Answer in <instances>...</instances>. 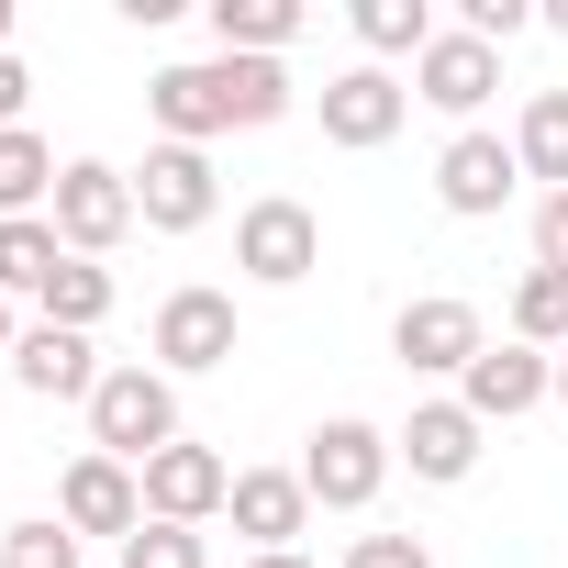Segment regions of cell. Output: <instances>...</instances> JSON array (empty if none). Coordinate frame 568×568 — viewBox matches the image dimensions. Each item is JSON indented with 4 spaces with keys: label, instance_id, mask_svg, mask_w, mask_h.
<instances>
[{
    "label": "cell",
    "instance_id": "22",
    "mask_svg": "<svg viewBox=\"0 0 568 568\" xmlns=\"http://www.w3.org/2000/svg\"><path fill=\"white\" fill-rule=\"evenodd\" d=\"M57 267H68L57 223H0V302H12V291H45Z\"/></svg>",
    "mask_w": 568,
    "mask_h": 568
},
{
    "label": "cell",
    "instance_id": "18",
    "mask_svg": "<svg viewBox=\"0 0 568 568\" xmlns=\"http://www.w3.org/2000/svg\"><path fill=\"white\" fill-rule=\"evenodd\" d=\"M212 34H223V57H278L302 34V0H212Z\"/></svg>",
    "mask_w": 568,
    "mask_h": 568
},
{
    "label": "cell",
    "instance_id": "23",
    "mask_svg": "<svg viewBox=\"0 0 568 568\" xmlns=\"http://www.w3.org/2000/svg\"><path fill=\"white\" fill-rule=\"evenodd\" d=\"M357 34H368V57H424L435 12H424V0H357Z\"/></svg>",
    "mask_w": 568,
    "mask_h": 568
},
{
    "label": "cell",
    "instance_id": "20",
    "mask_svg": "<svg viewBox=\"0 0 568 568\" xmlns=\"http://www.w3.org/2000/svg\"><path fill=\"white\" fill-rule=\"evenodd\" d=\"M513 156H524V179H557V190H568V90H535V101H524Z\"/></svg>",
    "mask_w": 568,
    "mask_h": 568
},
{
    "label": "cell",
    "instance_id": "10",
    "mask_svg": "<svg viewBox=\"0 0 568 568\" xmlns=\"http://www.w3.org/2000/svg\"><path fill=\"white\" fill-rule=\"evenodd\" d=\"M513 179H524V156H513L501 134H457V145L435 156V201H446V212H501Z\"/></svg>",
    "mask_w": 568,
    "mask_h": 568
},
{
    "label": "cell",
    "instance_id": "29",
    "mask_svg": "<svg viewBox=\"0 0 568 568\" xmlns=\"http://www.w3.org/2000/svg\"><path fill=\"white\" fill-rule=\"evenodd\" d=\"M23 101H34V79H23V57H0V134H23Z\"/></svg>",
    "mask_w": 568,
    "mask_h": 568
},
{
    "label": "cell",
    "instance_id": "24",
    "mask_svg": "<svg viewBox=\"0 0 568 568\" xmlns=\"http://www.w3.org/2000/svg\"><path fill=\"white\" fill-rule=\"evenodd\" d=\"M513 346H568V278L557 267H535L513 291Z\"/></svg>",
    "mask_w": 568,
    "mask_h": 568
},
{
    "label": "cell",
    "instance_id": "28",
    "mask_svg": "<svg viewBox=\"0 0 568 568\" xmlns=\"http://www.w3.org/2000/svg\"><path fill=\"white\" fill-rule=\"evenodd\" d=\"M535 256L568 278V190H546V212H535Z\"/></svg>",
    "mask_w": 568,
    "mask_h": 568
},
{
    "label": "cell",
    "instance_id": "5",
    "mask_svg": "<svg viewBox=\"0 0 568 568\" xmlns=\"http://www.w3.org/2000/svg\"><path fill=\"white\" fill-rule=\"evenodd\" d=\"M379 479H390V435H379V424H324L313 457H302V490L335 501V513H368Z\"/></svg>",
    "mask_w": 568,
    "mask_h": 568
},
{
    "label": "cell",
    "instance_id": "2",
    "mask_svg": "<svg viewBox=\"0 0 568 568\" xmlns=\"http://www.w3.org/2000/svg\"><path fill=\"white\" fill-rule=\"evenodd\" d=\"M90 435H101V457H123V468H145L156 446H179V390H168V368H101Z\"/></svg>",
    "mask_w": 568,
    "mask_h": 568
},
{
    "label": "cell",
    "instance_id": "3",
    "mask_svg": "<svg viewBox=\"0 0 568 568\" xmlns=\"http://www.w3.org/2000/svg\"><path fill=\"white\" fill-rule=\"evenodd\" d=\"M134 223H145V212H134V179H123V168L79 156V168L57 179V245H68V256H112Z\"/></svg>",
    "mask_w": 568,
    "mask_h": 568
},
{
    "label": "cell",
    "instance_id": "30",
    "mask_svg": "<svg viewBox=\"0 0 568 568\" xmlns=\"http://www.w3.org/2000/svg\"><path fill=\"white\" fill-rule=\"evenodd\" d=\"M245 568H313V557H302V546H278V557H245Z\"/></svg>",
    "mask_w": 568,
    "mask_h": 568
},
{
    "label": "cell",
    "instance_id": "34",
    "mask_svg": "<svg viewBox=\"0 0 568 568\" xmlns=\"http://www.w3.org/2000/svg\"><path fill=\"white\" fill-rule=\"evenodd\" d=\"M0 34H12V0H0Z\"/></svg>",
    "mask_w": 568,
    "mask_h": 568
},
{
    "label": "cell",
    "instance_id": "21",
    "mask_svg": "<svg viewBox=\"0 0 568 568\" xmlns=\"http://www.w3.org/2000/svg\"><path fill=\"white\" fill-rule=\"evenodd\" d=\"M34 302H45V324H68V335H90V324L112 313V267H90V256H68V267L45 278V291H34Z\"/></svg>",
    "mask_w": 568,
    "mask_h": 568
},
{
    "label": "cell",
    "instance_id": "9",
    "mask_svg": "<svg viewBox=\"0 0 568 568\" xmlns=\"http://www.w3.org/2000/svg\"><path fill=\"white\" fill-rule=\"evenodd\" d=\"M402 112H413V90H402L390 68H346V79H324V134H335V145H390Z\"/></svg>",
    "mask_w": 568,
    "mask_h": 568
},
{
    "label": "cell",
    "instance_id": "25",
    "mask_svg": "<svg viewBox=\"0 0 568 568\" xmlns=\"http://www.w3.org/2000/svg\"><path fill=\"white\" fill-rule=\"evenodd\" d=\"M123 568H201V535H190V524H156V513H145V524L123 535Z\"/></svg>",
    "mask_w": 568,
    "mask_h": 568
},
{
    "label": "cell",
    "instance_id": "15",
    "mask_svg": "<svg viewBox=\"0 0 568 568\" xmlns=\"http://www.w3.org/2000/svg\"><path fill=\"white\" fill-rule=\"evenodd\" d=\"M413 79H424V101H435V112H479V101L501 90V57H490L479 34H435V45L413 57Z\"/></svg>",
    "mask_w": 568,
    "mask_h": 568
},
{
    "label": "cell",
    "instance_id": "19",
    "mask_svg": "<svg viewBox=\"0 0 568 568\" xmlns=\"http://www.w3.org/2000/svg\"><path fill=\"white\" fill-rule=\"evenodd\" d=\"M57 156L34 145V134H0V223H34V201H57Z\"/></svg>",
    "mask_w": 568,
    "mask_h": 568
},
{
    "label": "cell",
    "instance_id": "8",
    "mask_svg": "<svg viewBox=\"0 0 568 568\" xmlns=\"http://www.w3.org/2000/svg\"><path fill=\"white\" fill-rule=\"evenodd\" d=\"M57 524H68V535H134V524H145V479H134L123 457H79L68 490H57Z\"/></svg>",
    "mask_w": 568,
    "mask_h": 568
},
{
    "label": "cell",
    "instance_id": "31",
    "mask_svg": "<svg viewBox=\"0 0 568 568\" xmlns=\"http://www.w3.org/2000/svg\"><path fill=\"white\" fill-rule=\"evenodd\" d=\"M0 346H12V302H0Z\"/></svg>",
    "mask_w": 568,
    "mask_h": 568
},
{
    "label": "cell",
    "instance_id": "33",
    "mask_svg": "<svg viewBox=\"0 0 568 568\" xmlns=\"http://www.w3.org/2000/svg\"><path fill=\"white\" fill-rule=\"evenodd\" d=\"M557 402H568V357H557Z\"/></svg>",
    "mask_w": 568,
    "mask_h": 568
},
{
    "label": "cell",
    "instance_id": "12",
    "mask_svg": "<svg viewBox=\"0 0 568 568\" xmlns=\"http://www.w3.org/2000/svg\"><path fill=\"white\" fill-rule=\"evenodd\" d=\"M156 357H168V368H223V357H234V302H223V291H168Z\"/></svg>",
    "mask_w": 568,
    "mask_h": 568
},
{
    "label": "cell",
    "instance_id": "27",
    "mask_svg": "<svg viewBox=\"0 0 568 568\" xmlns=\"http://www.w3.org/2000/svg\"><path fill=\"white\" fill-rule=\"evenodd\" d=\"M346 568H435V557H424L413 535H357V546H346Z\"/></svg>",
    "mask_w": 568,
    "mask_h": 568
},
{
    "label": "cell",
    "instance_id": "11",
    "mask_svg": "<svg viewBox=\"0 0 568 568\" xmlns=\"http://www.w3.org/2000/svg\"><path fill=\"white\" fill-rule=\"evenodd\" d=\"M390 346H402V368H457V379H468V357H479L490 335H479V313H468V302H446V291H435V302H402Z\"/></svg>",
    "mask_w": 568,
    "mask_h": 568
},
{
    "label": "cell",
    "instance_id": "32",
    "mask_svg": "<svg viewBox=\"0 0 568 568\" xmlns=\"http://www.w3.org/2000/svg\"><path fill=\"white\" fill-rule=\"evenodd\" d=\"M546 23H557V34H568V0H557V12H546Z\"/></svg>",
    "mask_w": 568,
    "mask_h": 568
},
{
    "label": "cell",
    "instance_id": "17",
    "mask_svg": "<svg viewBox=\"0 0 568 568\" xmlns=\"http://www.w3.org/2000/svg\"><path fill=\"white\" fill-rule=\"evenodd\" d=\"M402 457H413V479H468L479 468V413L468 402H424L402 424Z\"/></svg>",
    "mask_w": 568,
    "mask_h": 568
},
{
    "label": "cell",
    "instance_id": "6",
    "mask_svg": "<svg viewBox=\"0 0 568 568\" xmlns=\"http://www.w3.org/2000/svg\"><path fill=\"white\" fill-rule=\"evenodd\" d=\"M212 201H223V190H212V156H201V145H156L145 179H134V212H145L156 234H201Z\"/></svg>",
    "mask_w": 568,
    "mask_h": 568
},
{
    "label": "cell",
    "instance_id": "26",
    "mask_svg": "<svg viewBox=\"0 0 568 568\" xmlns=\"http://www.w3.org/2000/svg\"><path fill=\"white\" fill-rule=\"evenodd\" d=\"M0 568H79V535L68 524H12L0 535Z\"/></svg>",
    "mask_w": 568,
    "mask_h": 568
},
{
    "label": "cell",
    "instance_id": "4",
    "mask_svg": "<svg viewBox=\"0 0 568 568\" xmlns=\"http://www.w3.org/2000/svg\"><path fill=\"white\" fill-rule=\"evenodd\" d=\"M313 256H324V223L302 201H245V223H234V267L245 278L291 291V278H313Z\"/></svg>",
    "mask_w": 568,
    "mask_h": 568
},
{
    "label": "cell",
    "instance_id": "13",
    "mask_svg": "<svg viewBox=\"0 0 568 568\" xmlns=\"http://www.w3.org/2000/svg\"><path fill=\"white\" fill-rule=\"evenodd\" d=\"M546 390H557V368H546L535 346H479V357H468V413H479V424H513V413H535Z\"/></svg>",
    "mask_w": 568,
    "mask_h": 568
},
{
    "label": "cell",
    "instance_id": "1",
    "mask_svg": "<svg viewBox=\"0 0 568 568\" xmlns=\"http://www.w3.org/2000/svg\"><path fill=\"white\" fill-rule=\"evenodd\" d=\"M145 112L168 123V145H201V134H234V123H278L291 79H278V57H212V68H168L145 90Z\"/></svg>",
    "mask_w": 568,
    "mask_h": 568
},
{
    "label": "cell",
    "instance_id": "14",
    "mask_svg": "<svg viewBox=\"0 0 568 568\" xmlns=\"http://www.w3.org/2000/svg\"><path fill=\"white\" fill-rule=\"evenodd\" d=\"M223 513H234V535H256V557H278V546L302 535V513H313V490H302V468H245Z\"/></svg>",
    "mask_w": 568,
    "mask_h": 568
},
{
    "label": "cell",
    "instance_id": "7",
    "mask_svg": "<svg viewBox=\"0 0 568 568\" xmlns=\"http://www.w3.org/2000/svg\"><path fill=\"white\" fill-rule=\"evenodd\" d=\"M234 501V468L212 457V446H156L145 457V513L156 524H201V513H223Z\"/></svg>",
    "mask_w": 568,
    "mask_h": 568
},
{
    "label": "cell",
    "instance_id": "16",
    "mask_svg": "<svg viewBox=\"0 0 568 568\" xmlns=\"http://www.w3.org/2000/svg\"><path fill=\"white\" fill-rule=\"evenodd\" d=\"M12 379H23L34 402H90V390H101V368H90V335H68V324H34V335L12 346Z\"/></svg>",
    "mask_w": 568,
    "mask_h": 568
}]
</instances>
